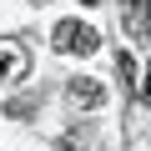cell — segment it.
Wrapping results in <instances>:
<instances>
[{"label": "cell", "mask_w": 151, "mask_h": 151, "mask_svg": "<svg viewBox=\"0 0 151 151\" xmlns=\"http://www.w3.org/2000/svg\"><path fill=\"white\" fill-rule=\"evenodd\" d=\"M30 76V55L20 40H0V81H25Z\"/></svg>", "instance_id": "cell-2"}, {"label": "cell", "mask_w": 151, "mask_h": 151, "mask_svg": "<svg viewBox=\"0 0 151 151\" xmlns=\"http://www.w3.org/2000/svg\"><path fill=\"white\" fill-rule=\"evenodd\" d=\"M50 40H55L60 55H91V50H101V35H96L86 20H55Z\"/></svg>", "instance_id": "cell-1"}, {"label": "cell", "mask_w": 151, "mask_h": 151, "mask_svg": "<svg viewBox=\"0 0 151 151\" xmlns=\"http://www.w3.org/2000/svg\"><path fill=\"white\" fill-rule=\"evenodd\" d=\"M70 101L86 106V111H96V106H106V86L91 81V76H76V81H70Z\"/></svg>", "instance_id": "cell-3"}, {"label": "cell", "mask_w": 151, "mask_h": 151, "mask_svg": "<svg viewBox=\"0 0 151 151\" xmlns=\"http://www.w3.org/2000/svg\"><path fill=\"white\" fill-rule=\"evenodd\" d=\"M131 30H136V35H151V0H141V5H136V15H131Z\"/></svg>", "instance_id": "cell-4"}, {"label": "cell", "mask_w": 151, "mask_h": 151, "mask_svg": "<svg viewBox=\"0 0 151 151\" xmlns=\"http://www.w3.org/2000/svg\"><path fill=\"white\" fill-rule=\"evenodd\" d=\"M141 101L151 106V65H146V81H141Z\"/></svg>", "instance_id": "cell-5"}]
</instances>
